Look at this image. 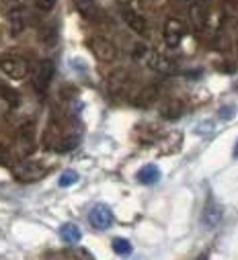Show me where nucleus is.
<instances>
[{"label":"nucleus","mask_w":238,"mask_h":260,"mask_svg":"<svg viewBox=\"0 0 238 260\" xmlns=\"http://www.w3.org/2000/svg\"><path fill=\"white\" fill-rule=\"evenodd\" d=\"M60 238H62L66 244L74 246V244H78V242H80L82 232H80V230H78V225H74V223H64L62 228H60Z\"/></svg>","instance_id":"12"},{"label":"nucleus","mask_w":238,"mask_h":260,"mask_svg":"<svg viewBox=\"0 0 238 260\" xmlns=\"http://www.w3.org/2000/svg\"><path fill=\"white\" fill-rule=\"evenodd\" d=\"M220 219H222V211H220V207L214 203V199H210V201L205 203L203 211H201V223H203L205 230H214V228L220 223Z\"/></svg>","instance_id":"8"},{"label":"nucleus","mask_w":238,"mask_h":260,"mask_svg":"<svg viewBox=\"0 0 238 260\" xmlns=\"http://www.w3.org/2000/svg\"><path fill=\"white\" fill-rule=\"evenodd\" d=\"M162 33H164V43L168 47H178V45H181V41H183V37H185V33H187V29H185L183 21H178V19H166Z\"/></svg>","instance_id":"6"},{"label":"nucleus","mask_w":238,"mask_h":260,"mask_svg":"<svg viewBox=\"0 0 238 260\" xmlns=\"http://www.w3.org/2000/svg\"><path fill=\"white\" fill-rule=\"evenodd\" d=\"M181 113H183V103L181 101H170L162 107V117H166V119H176Z\"/></svg>","instance_id":"15"},{"label":"nucleus","mask_w":238,"mask_h":260,"mask_svg":"<svg viewBox=\"0 0 238 260\" xmlns=\"http://www.w3.org/2000/svg\"><path fill=\"white\" fill-rule=\"evenodd\" d=\"M138 180L142 184H156L160 180V170L156 164H146L144 168H140L138 172Z\"/></svg>","instance_id":"13"},{"label":"nucleus","mask_w":238,"mask_h":260,"mask_svg":"<svg viewBox=\"0 0 238 260\" xmlns=\"http://www.w3.org/2000/svg\"><path fill=\"white\" fill-rule=\"evenodd\" d=\"M53 74H55V63L51 59H43L39 61V66L35 68V74H33V86L37 92L45 94L51 80H53Z\"/></svg>","instance_id":"2"},{"label":"nucleus","mask_w":238,"mask_h":260,"mask_svg":"<svg viewBox=\"0 0 238 260\" xmlns=\"http://www.w3.org/2000/svg\"><path fill=\"white\" fill-rule=\"evenodd\" d=\"M207 11H210V0H193V3H191L189 17H191L195 29H203V21H205Z\"/></svg>","instance_id":"9"},{"label":"nucleus","mask_w":238,"mask_h":260,"mask_svg":"<svg viewBox=\"0 0 238 260\" xmlns=\"http://www.w3.org/2000/svg\"><path fill=\"white\" fill-rule=\"evenodd\" d=\"M9 29H11V35H21L23 29H25V13L21 9H13L9 13Z\"/></svg>","instance_id":"11"},{"label":"nucleus","mask_w":238,"mask_h":260,"mask_svg":"<svg viewBox=\"0 0 238 260\" xmlns=\"http://www.w3.org/2000/svg\"><path fill=\"white\" fill-rule=\"evenodd\" d=\"M45 172H47V168H45V164L39 162V160H25V162H21V164L15 168V176H17V180H21V182L39 180Z\"/></svg>","instance_id":"3"},{"label":"nucleus","mask_w":238,"mask_h":260,"mask_svg":"<svg viewBox=\"0 0 238 260\" xmlns=\"http://www.w3.org/2000/svg\"><path fill=\"white\" fill-rule=\"evenodd\" d=\"M117 5H122L124 9H128V7L132 5V0H117Z\"/></svg>","instance_id":"21"},{"label":"nucleus","mask_w":238,"mask_h":260,"mask_svg":"<svg viewBox=\"0 0 238 260\" xmlns=\"http://www.w3.org/2000/svg\"><path fill=\"white\" fill-rule=\"evenodd\" d=\"M0 70L13 80H23L29 74V61L21 55H5L0 59Z\"/></svg>","instance_id":"1"},{"label":"nucleus","mask_w":238,"mask_h":260,"mask_svg":"<svg viewBox=\"0 0 238 260\" xmlns=\"http://www.w3.org/2000/svg\"><path fill=\"white\" fill-rule=\"evenodd\" d=\"M74 7L84 19H95L99 15L97 0H74Z\"/></svg>","instance_id":"14"},{"label":"nucleus","mask_w":238,"mask_h":260,"mask_svg":"<svg viewBox=\"0 0 238 260\" xmlns=\"http://www.w3.org/2000/svg\"><path fill=\"white\" fill-rule=\"evenodd\" d=\"M236 90H238V80H236Z\"/></svg>","instance_id":"24"},{"label":"nucleus","mask_w":238,"mask_h":260,"mask_svg":"<svg viewBox=\"0 0 238 260\" xmlns=\"http://www.w3.org/2000/svg\"><path fill=\"white\" fill-rule=\"evenodd\" d=\"M66 256H68L70 260H88V258H91V256H88V252L78 250V248H70V250L66 252Z\"/></svg>","instance_id":"18"},{"label":"nucleus","mask_w":238,"mask_h":260,"mask_svg":"<svg viewBox=\"0 0 238 260\" xmlns=\"http://www.w3.org/2000/svg\"><path fill=\"white\" fill-rule=\"evenodd\" d=\"M195 260H207V254H201V256H197Z\"/></svg>","instance_id":"23"},{"label":"nucleus","mask_w":238,"mask_h":260,"mask_svg":"<svg viewBox=\"0 0 238 260\" xmlns=\"http://www.w3.org/2000/svg\"><path fill=\"white\" fill-rule=\"evenodd\" d=\"M140 59H144V63L150 68V70H154V72H158V74H174V63L170 61V59H166L164 55H160L158 51H154V49H144V53H142V57Z\"/></svg>","instance_id":"4"},{"label":"nucleus","mask_w":238,"mask_h":260,"mask_svg":"<svg viewBox=\"0 0 238 260\" xmlns=\"http://www.w3.org/2000/svg\"><path fill=\"white\" fill-rule=\"evenodd\" d=\"M55 3H57V0H35L37 9H39V11H43V13H49V11L55 7Z\"/></svg>","instance_id":"19"},{"label":"nucleus","mask_w":238,"mask_h":260,"mask_svg":"<svg viewBox=\"0 0 238 260\" xmlns=\"http://www.w3.org/2000/svg\"><path fill=\"white\" fill-rule=\"evenodd\" d=\"M88 221H91V225L95 230H107L111 225V221H113V213H111V209L107 205H97L88 213Z\"/></svg>","instance_id":"7"},{"label":"nucleus","mask_w":238,"mask_h":260,"mask_svg":"<svg viewBox=\"0 0 238 260\" xmlns=\"http://www.w3.org/2000/svg\"><path fill=\"white\" fill-rule=\"evenodd\" d=\"M78 180V172L76 170H66L62 176L57 178V184L62 186V188H66V186H70V184H74Z\"/></svg>","instance_id":"17"},{"label":"nucleus","mask_w":238,"mask_h":260,"mask_svg":"<svg viewBox=\"0 0 238 260\" xmlns=\"http://www.w3.org/2000/svg\"><path fill=\"white\" fill-rule=\"evenodd\" d=\"M124 21L128 23V27L132 31H136L138 35H146L148 31V23L142 15H138L136 11H130V9H124Z\"/></svg>","instance_id":"10"},{"label":"nucleus","mask_w":238,"mask_h":260,"mask_svg":"<svg viewBox=\"0 0 238 260\" xmlns=\"http://www.w3.org/2000/svg\"><path fill=\"white\" fill-rule=\"evenodd\" d=\"M88 47L95 53V57L99 61H103V63H109V61H113L117 57V47L105 37H91L88 39Z\"/></svg>","instance_id":"5"},{"label":"nucleus","mask_w":238,"mask_h":260,"mask_svg":"<svg viewBox=\"0 0 238 260\" xmlns=\"http://www.w3.org/2000/svg\"><path fill=\"white\" fill-rule=\"evenodd\" d=\"M234 113H236V109H234L232 105H230V107H222V109H220V117H222V119H230Z\"/></svg>","instance_id":"20"},{"label":"nucleus","mask_w":238,"mask_h":260,"mask_svg":"<svg viewBox=\"0 0 238 260\" xmlns=\"http://www.w3.org/2000/svg\"><path fill=\"white\" fill-rule=\"evenodd\" d=\"M113 250H115V254H119V256H130V254H132V244H130L126 238H115V240H113Z\"/></svg>","instance_id":"16"},{"label":"nucleus","mask_w":238,"mask_h":260,"mask_svg":"<svg viewBox=\"0 0 238 260\" xmlns=\"http://www.w3.org/2000/svg\"><path fill=\"white\" fill-rule=\"evenodd\" d=\"M234 158H238V140H236V144H234Z\"/></svg>","instance_id":"22"}]
</instances>
